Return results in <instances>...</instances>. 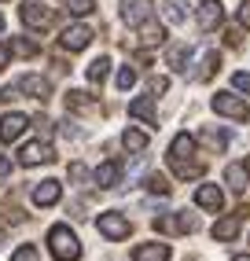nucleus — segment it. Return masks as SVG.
<instances>
[{"label":"nucleus","instance_id":"c756f323","mask_svg":"<svg viewBox=\"0 0 250 261\" xmlns=\"http://www.w3.org/2000/svg\"><path fill=\"white\" fill-rule=\"evenodd\" d=\"M88 103H92V99H88L85 92H66V107H70V111H85Z\"/></svg>","mask_w":250,"mask_h":261},{"label":"nucleus","instance_id":"aec40b11","mask_svg":"<svg viewBox=\"0 0 250 261\" xmlns=\"http://www.w3.org/2000/svg\"><path fill=\"white\" fill-rule=\"evenodd\" d=\"M188 63H191V44H173L169 48V66L177 74H188Z\"/></svg>","mask_w":250,"mask_h":261},{"label":"nucleus","instance_id":"412c9836","mask_svg":"<svg viewBox=\"0 0 250 261\" xmlns=\"http://www.w3.org/2000/svg\"><path fill=\"white\" fill-rule=\"evenodd\" d=\"M136 30L144 33V41H147V44H162V41H166V26H162V22H155V15H151L144 26H136Z\"/></svg>","mask_w":250,"mask_h":261},{"label":"nucleus","instance_id":"e433bc0d","mask_svg":"<svg viewBox=\"0 0 250 261\" xmlns=\"http://www.w3.org/2000/svg\"><path fill=\"white\" fill-rule=\"evenodd\" d=\"M8 173H11V162L4 159V154H0V177H8Z\"/></svg>","mask_w":250,"mask_h":261},{"label":"nucleus","instance_id":"f3484780","mask_svg":"<svg viewBox=\"0 0 250 261\" xmlns=\"http://www.w3.org/2000/svg\"><path fill=\"white\" fill-rule=\"evenodd\" d=\"M224 180H228L232 191H243V188L250 184V166H246V162H232V166L224 169Z\"/></svg>","mask_w":250,"mask_h":261},{"label":"nucleus","instance_id":"f704fd0d","mask_svg":"<svg viewBox=\"0 0 250 261\" xmlns=\"http://www.w3.org/2000/svg\"><path fill=\"white\" fill-rule=\"evenodd\" d=\"M236 19H239V26H250V0H243V4H239V15H236Z\"/></svg>","mask_w":250,"mask_h":261},{"label":"nucleus","instance_id":"5701e85b","mask_svg":"<svg viewBox=\"0 0 250 261\" xmlns=\"http://www.w3.org/2000/svg\"><path fill=\"white\" fill-rule=\"evenodd\" d=\"M107 74H111V59H107V56H99V59L88 63V81H92V85H103Z\"/></svg>","mask_w":250,"mask_h":261},{"label":"nucleus","instance_id":"7c9ffc66","mask_svg":"<svg viewBox=\"0 0 250 261\" xmlns=\"http://www.w3.org/2000/svg\"><path fill=\"white\" fill-rule=\"evenodd\" d=\"M11 261H41V257H37V250H33L30 243H22V247L11 254Z\"/></svg>","mask_w":250,"mask_h":261},{"label":"nucleus","instance_id":"ddd939ff","mask_svg":"<svg viewBox=\"0 0 250 261\" xmlns=\"http://www.w3.org/2000/svg\"><path fill=\"white\" fill-rule=\"evenodd\" d=\"M59 195H63V188H59V180H41L37 188L30 191V199H33V206H56V202H59Z\"/></svg>","mask_w":250,"mask_h":261},{"label":"nucleus","instance_id":"7ed1b4c3","mask_svg":"<svg viewBox=\"0 0 250 261\" xmlns=\"http://www.w3.org/2000/svg\"><path fill=\"white\" fill-rule=\"evenodd\" d=\"M96 228H99V236H107V239H125L129 236V217L125 214H118V210H107V214H99L96 217Z\"/></svg>","mask_w":250,"mask_h":261},{"label":"nucleus","instance_id":"4be33fe9","mask_svg":"<svg viewBox=\"0 0 250 261\" xmlns=\"http://www.w3.org/2000/svg\"><path fill=\"white\" fill-rule=\"evenodd\" d=\"M121 144H125V151L140 154V151L147 147V133H140V129H125V133H121Z\"/></svg>","mask_w":250,"mask_h":261},{"label":"nucleus","instance_id":"c85d7f7f","mask_svg":"<svg viewBox=\"0 0 250 261\" xmlns=\"http://www.w3.org/2000/svg\"><path fill=\"white\" fill-rule=\"evenodd\" d=\"M63 4H66V11H70V15H88V11L96 8L92 0H63Z\"/></svg>","mask_w":250,"mask_h":261},{"label":"nucleus","instance_id":"4c0bfd02","mask_svg":"<svg viewBox=\"0 0 250 261\" xmlns=\"http://www.w3.org/2000/svg\"><path fill=\"white\" fill-rule=\"evenodd\" d=\"M8 56H11V51H8L4 44H0V70H4V66H8Z\"/></svg>","mask_w":250,"mask_h":261},{"label":"nucleus","instance_id":"0eeeda50","mask_svg":"<svg viewBox=\"0 0 250 261\" xmlns=\"http://www.w3.org/2000/svg\"><path fill=\"white\" fill-rule=\"evenodd\" d=\"M26 125H30V118H26V114H19V111H8L4 118H0V140H4V144L19 140V136L26 133Z\"/></svg>","mask_w":250,"mask_h":261},{"label":"nucleus","instance_id":"2f4dec72","mask_svg":"<svg viewBox=\"0 0 250 261\" xmlns=\"http://www.w3.org/2000/svg\"><path fill=\"white\" fill-rule=\"evenodd\" d=\"M232 85H236V92H250V70L232 74Z\"/></svg>","mask_w":250,"mask_h":261},{"label":"nucleus","instance_id":"39448f33","mask_svg":"<svg viewBox=\"0 0 250 261\" xmlns=\"http://www.w3.org/2000/svg\"><path fill=\"white\" fill-rule=\"evenodd\" d=\"M19 15H22V22H26L30 30H48V26H52V8L37 4V0H26V4L19 8Z\"/></svg>","mask_w":250,"mask_h":261},{"label":"nucleus","instance_id":"ea45409f","mask_svg":"<svg viewBox=\"0 0 250 261\" xmlns=\"http://www.w3.org/2000/svg\"><path fill=\"white\" fill-rule=\"evenodd\" d=\"M0 30H4V15H0Z\"/></svg>","mask_w":250,"mask_h":261},{"label":"nucleus","instance_id":"6ab92c4d","mask_svg":"<svg viewBox=\"0 0 250 261\" xmlns=\"http://www.w3.org/2000/svg\"><path fill=\"white\" fill-rule=\"evenodd\" d=\"M118 177H121V162H114V159L103 162V166L96 169V184H99V188H114Z\"/></svg>","mask_w":250,"mask_h":261},{"label":"nucleus","instance_id":"20e7f679","mask_svg":"<svg viewBox=\"0 0 250 261\" xmlns=\"http://www.w3.org/2000/svg\"><path fill=\"white\" fill-rule=\"evenodd\" d=\"M213 111L224 114V118H236V121H246V114H250L246 99L236 96V92H217V96H213Z\"/></svg>","mask_w":250,"mask_h":261},{"label":"nucleus","instance_id":"72a5a7b5","mask_svg":"<svg viewBox=\"0 0 250 261\" xmlns=\"http://www.w3.org/2000/svg\"><path fill=\"white\" fill-rule=\"evenodd\" d=\"M15 51H19V56H33L37 44H33V41H15Z\"/></svg>","mask_w":250,"mask_h":261},{"label":"nucleus","instance_id":"f03ea898","mask_svg":"<svg viewBox=\"0 0 250 261\" xmlns=\"http://www.w3.org/2000/svg\"><path fill=\"white\" fill-rule=\"evenodd\" d=\"M48 250H52L56 261H78L81 257V243L66 224H56V228L48 232Z\"/></svg>","mask_w":250,"mask_h":261},{"label":"nucleus","instance_id":"9b49d317","mask_svg":"<svg viewBox=\"0 0 250 261\" xmlns=\"http://www.w3.org/2000/svg\"><path fill=\"white\" fill-rule=\"evenodd\" d=\"M224 22V8H221V0H203L199 4V26L210 33V30H217Z\"/></svg>","mask_w":250,"mask_h":261},{"label":"nucleus","instance_id":"bb28decb","mask_svg":"<svg viewBox=\"0 0 250 261\" xmlns=\"http://www.w3.org/2000/svg\"><path fill=\"white\" fill-rule=\"evenodd\" d=\"M147 191H155V195H169V180L162 177V173H151V177H147Z\"/></svg>","mask_w":250,"mask_h":261},{"label":"nucleus","instance_id":"f8f14e48","mask_svg":"<svg viewBox=\"0 0 250 261\" xmlns=\"http://www.w3.org/2000/svg\"><path fill=\"white\" fill-rule=\"evenodd\" d=\"M155 228H158V232H195V228H199V217H195V214L162 217V221H155Z\"/></svg>","mask_w":250,"mask_h":261},{"label":"nucleus","instance_id":"6e6552de","mask_svg":"<svg viewBox=\"0 0 250 261\" xmlns=\"http://www.w3.org/2000/svg\"><path fill=\"white\" fill-rule=\"evenodd\" d=\"M195 206H203V210L217 214L221 206H224V191H221L217 184H199V188H195Z\"/></svg>","mask_w":250,"mask_h":261},{"label":"nucleus","instance_id":"dca6fc26","mask_svg":"<svg viewBox=\"0 0 250 261\" xmlns=\"http://www.w3.org/2000/svg\"><path fill=\"white\" fill-rule=\"evenodd\" d=\"M133 261H169V247L166 243H140L133 250Z\"/></svg>","mask_w":250,"mask_h":261},{"label":"nucleus","instance_id":"2eb2a0df","mask_svg":"<svg viewBox=\"0 0 250 261\" xmlns=\"http://www.w3.org/2000/svg\"><path fill=\"white\" fill-rule=\"evenodd\" d=\"M19 92H26V96H33V99H48V96H52V85H48V77L26 74V77L19 81Z\"/></svg>","mask_w":250,"mask_h":261},{"label":"nucleus","instance_id":"473e14b6","mask_svg":"<svg viewBox=\"0 0 250 261\" xmlns=\"http://www.w3.org/2000/svg\"><path fill=\"white\" fill-rule=\"evenodd\" d=\"M147 89H151V96H162V92L169 89V77H158V74H155V77L147 81Z\"/></svg>","mask_w":250,"mask_h":261},{"label":"nucleus","instance_id":"c9c22d12","mask_svg":"<svg viewBox=\"0 0 250 261\" xmlns=\"http://www.w3.org/2000/svg\"><path fill=\"white\" fill-rule=\"evenodd\" d=\"M70 177H74V180H85V166L74 162V166H70Z\"/></svg>","mask_w":250,"mask_h":261},{"label":"nucleus","instance_id":"f257e3e1","mask_svg":"<svg viewBox=\"0 0 250 261\" xmlns=\"http://www.w3.org/2000/svg\"><path fill=\"white\" fill-rule=\"evenodd\" d=\"M169 166H173V173L181 180H188V177H203V159H195V136H188V133H177L173 136V144H169Z\"/></svg>","mask_w":250,"mask_h":261},{"label":"nucleus","instance_id":"58836bf2","mask_svg":"<svg viewBox=\"0 0 250 261\" xmlns=\"http://www.w3.org/2000/svg\"><path fill=\"white\" fill-rule=\"evenodd\" d=\"M232 261H250V254H236V257H232Z\"/></svg>","mask_w":250,"mask_h":261},{"label":"nucleus","instance_id":"1a4fd4ad","mask_svg":"<svg viewBox=\"0 0 250 261\" xmlns=\"http://www.w3.org/2000/svg\"><path fill=\"white\" fill-rule=\"evenodd\" d=\"M243 214L246 210H236V214H228V217H221L217 224H213V239H217V243H232V239H236L239 236V224H243Z\"/></svg>","mask_w":250,"mask_h":261},{"label":"nucleus","instance_id":"a211bd4d","mask_svg":"<svg viewBox=\"0 0 250 261\" xmlns=\"http://www.w3.org/2000/svg\"><path fill=\"white\" fill-rule=\"evenodd\" d=\"M129 114L133 118H144L147 125H158V118H155V96H140L129 103Z\"/></svg>","mask_w":250,"mask_h":261},{"label":"nucleus","instance_id":"393cba45","mask_svg":"<svg viewBox=\"0 0 250 261\" xmlns=\"http://www.w3.org/2000/svg\"><path fill=\"white\" fill-rule=\"evenodd\" d=\"M162 15H166V22H184V4L181 0H162Z\"/></svg>","mask_w":250,"mask_h":261},{"label":"nucleus","instance_id":"423d86ee","mask_svg":"<svg viewBox=\"0 0 250 261\" xmlns=\"http://www.w3.org/2000/svg\"><path fill=\"white\" fill-rule=\"evenodd\" d=\"M56 159V151H52V144L48 140H33V144H26L22 151H19V162L30 169V166H44V162H52Z\"/></svg>","mask_w":250,"mask_h":261},{"label":"nucleus","instance_id":"a878e982","mask_svg":"<svg viewBox=\"0 0 250 261\" xmlns=\"http://www.w3.org/2000/svg\"><path fill=\"white\" fill-rule=\"evenodd\" d=\"M217 66H221V51H206V56H203V70H199V77L206 81L213 70H217Z\"/></svg>","mask_w":250,"mask_h":261},{"label":"nucleus","instance_id":"4468645a","mask_svg":"<svg viewBox=\"0 0 250 261\" xmlns=\"http://www.w3.org/2000/svg\"><path fill=\"white\" fill-rule=\"evenodd\" d=\"M121 19L129 26H144L151 19V8L144 4V0H121Z\"/></svg>","mask_w":250,"mask_h":261},{"label":"nucleus","instance_id":"9d476101","mask_svg":"<svg viewBox=\"0 0 250 261\" xmlns=\"http://www.w3.org/2000/svg\"><path fill=\"white\" fill-rule=\"evenodd\" d=\"M59 41H63V48H66V51H81V48L92 44V30L81 26V22H78V26H66Z\"/></svg>","mask_w":250,"mask_h":261},{"label":"nucleus","instance_id":"cd10ccee","mask_svg":"<svg viewBox=\"0 0 250 261\" xmlns=\"http://www.w3.org/2000/svg\"><path fill=\"white\" fill-rule=\"evenodd\" d=\"M133 85H136V70H133V66H121V70H118V89L129 92Z\"/></svg>","mask_w":250,"mask_h":261},{"label":"nucleus","instance_id":"b1692460","mask_svg":"<svg viewBox=\"0 0 250 261\" xmlns=\"http://www.w3.org/2000/svg\"><path fill=\"white\" fill-rule=\"evenodd\" d=\"M203 144L213 147V151H224V147H228V133H221V129H203Z\"/></svg>","mask_w":250,"mask_h":261}]
</instances>
